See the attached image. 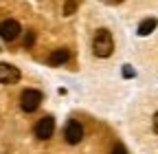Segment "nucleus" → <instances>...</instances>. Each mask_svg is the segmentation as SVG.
Returning <instances> with one entry per match:
<instances>
[{
  "mask_svg": "<svg viewBox=\"0 0 158 154\" xmlns=\"http://www.w3.org/2000/svg\"><path fill=\"white\" fill-rule=\"evenodd\" d=\"M92 53L97 57H110L114 53V40L108 29H99L92 37Z\"/></svg>",
  "mask_w": 158,
  "mask_h": 154,
  "instance_id": "1",
  "label": "nucleus"
},
{
  "mask_svg": "<svg viewBox=\"0 0 158 154\" xmlns=\"http://www.w3.org/2000/svg\"><path fill=\"white\" fill-rule=\"evenodd\" d=\"M44 95L35 90V88H27L22 95H20V108H22L24 112H35L40 108V104H42Z\"/></svg>",
  "mask_w": 158,
  "mask_h": 154,
  "instance_id": "2",
  "label": "nucleus"
},
{
  "mask_svg": "<svg viewBox=\"0 0 158 154\" xmlns=\"http://www.w3.org/2000/svg\"><path fill=\"white\" fill-rule=\"evenodd\" d=\"M20 31H22V27H20V22L13 20V18H7V20L0 22V37H2L5 42H13L20 35Z\"/></svg>",
  "mask_w": 158,
  "mask_h": 154,
  "instance_id": "3",
  "label": "nucleus"
},
{
  "mask_svg": "<svg viewBox=\"0 0 158 154\" xmlns=\"http://www.w3.org/2000/svg\"><path fill=\"white\" fill-rule=\"evenodd\" d=\"M64 139H66V143H70V145H77L79 141L84 139V126L79 123V121H68L66 123V128H64Z\"/></svg>",
  "mask_w": 158,
  "mask_h": 154,
  "instance_id": "4",
  "label": "nucleus"
},
{
  "mask_svg": "<svg viewBox=\"0 0 158 154\" xmlns=\"http://www.w3.org/2000/svg\"><path fill=\"white\" fill-rule=\"evenodd\" d=\"M20 71H18V66H13V64H7V62H0V84H7V86H11V84H18L20 82Z\"/></svg>",
  "mask_w": 158,
  "mask_h": 154,
  "instance_id": "5",
  "label": "nucleus"
},
{
  "mask_svg": "<svg viewBox=\"0 0 158 154\" xmlns=\"http://www.w3.org/2000/svg\"><path fill=\"white\" fill-rule=\"evenodd\" d=\"M53 130H55V119L53 117H42L35 123V137L40 141H46L53 137Z\"/></svg>",
  "mask_w": 158,
  "mask_h": 154,
  "instance_id": "6",
  "label": "nucleus"
},
{
  "mask_svg": "<svg viewBox=\"0 0 158 154\" xmlns=\"http://www.w3.org/2000/svg\"><path fill=\"white\" fill-rule=\"evenodd\" d=\"M66 62H68V49H55L48 55V64L51 66H62Z\"/></svg>",
  "mask_w": 158,
  "mask_h": 154,
  "instance_id": "7",
  "label": "nucleus"
},
{
  "mask_svg": "<svg viewBox=\"0 0 158 154\" xmlns=\"http://www.w3.org/2000/svg\"><path fill=\"white\" fill-rule=\"evenodd\" d=\"M156 27H158V20H156V18H145V20L138 24V35H149Z\"/></svg>",
  "mask_w": 158,
  "mask_h": 154,
  "instance_id": "8",
  "label": "nucleus"
},
{
  "mask_svg": "<svg viewBox=\"0 0 158 154\" xmlns=\"http://www.w3.org/2000/svg\"><path fill=\"white\" fill-rule=\"evenodd\" d=\"M75 9H77V2H75V0H66V2H64V13H66V15L75 13Z\"/></svg>",
  "mask_w": 158,
  "mask_h": 154,
  "instance_id": "9",
  "label": "nucleus"
},
{
  "mask_svg": "<svg viewBox=\"0 0 158 154\" xmlns=\"http://www.w3.org/2000/svg\"><path fill=\"white\" fill-rule=\"evenodd\" d=\"M33 42H35V33H33V31H29V33H27V37H24V46L29 49V46H33Z\"/></svg>",
  "mask_w": 158,
  "mask_h": 154,
  "instance_id": "10",
  "label": "nucleus"
},
{
  "mask_svg": "<svg viewBox=\"0 0 158 154\" xmlns=\"http://www.w3.org/2000/svg\"><path fill=\"white\" fill-rule=\"evenodd\" d=\"M152 130H154V134H158V110L154 112V119H152Z\"/></svg>",
  "mask_w": 158,
  "mask_h": 154,
  "instance_id": "11",
  "label": "nucleus"
},
{
  "mask_svg": "<svg viewBox=\"0 0 158 154\" xmlns=\"http://www.w3.org/2000/svg\"><path fill=\"white\" fill-rule=\"evenodd\" d=\"M112 154H127V150H125L121 143H118V145H114V148H112Z\"/></svg>",
  "mask_w": 158,
  "mask_h": 154,
  "instance_id": "12",
  "label": "nucleus"
},
{
  "mask_svg": "<svg viewBox=\"0 0 158 154\" xmlns=\"http://www.w3.org/2000/svg\"><path fill=\"white\" fill-rule=\"evenodd\" d=\"M136 73H134V68H130V66H123V77H134Z\"/></svg>",
  "mask_w": 158,
  "mask_h": 154,
  "instance_id": "13",
  "label": "nucleus"
}]
</instances>
